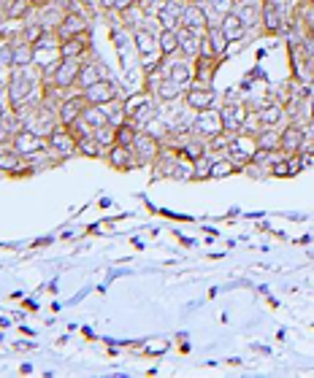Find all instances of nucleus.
Returning <instances> with one entry per match:
<instances>
[{"mask_svg": "<svg viewBox=\"0 0 314 378\" xmlns=\"http://www.w3.org/2000/svg\"><path fill=\"white\" fill-rule=\"evenodd\" d=\"M184 106L190 111H206V108H214L217 103V89L214 86H198V84H190L184 89Z\"/></svg>", "mask_w": 314, "mask_h": 378, "instance_id": "11", "label": "nucleus"}, {"mask_svg": "<svg viewBox=\"0 0 314 378\" xmlns=\"http://www.w3.org/2000/svg\"><path fill=\"white\" fill-rule=\"evenodd\" d=\"M98 5H100L106 14H114V0H98Z\"/></svg>", "mask_w": 314, "mask_h": 378, "instance_id": "56", "label": "nucleus"}, {"mask_svg": "<svg viewBox=\"0 0 314 378\" xmlns=\"http://www.w3.org/2000/svg\"><path fill=\"white\" fill-rule=\"evenodd\" d=\"M181 27L203 36L206 27H209V16H206V8L203 3H184V11H181Z\"/></svg>", "mask_w": 314, "mask_h": 378, "instance_id": "17", "label": "nucleus"}, {"mask_svg": "<svg viewBox=\"0 0 314 378\" xmlns=\"http://www.w3.org/2000/svg\"><path fill=\"white\" fill-rule=\"evenodd\" d=\"M65 11L68 8H63L60 3H49V5H44V8H38V22H41V27L44 30H49V33H54L57 30V25L63 22V16H65Z\"/></svg>", "mask_w": 314, "mask_h": 378, "instance_id": "24", "label": "nucleus"}, {"mask_svg": "<svg viewBox=\"0 0 314 378\" xmlns=\"http://www.w3.org/2000/svg\"><path fill=\"white\" fill-rule=\"evenodd\" d=\"M144 132H146V135H152L155 141L166 143V141L171 138V125H168V122H166L163 117H157V114H155V117H152V119L146 122V127H144Z\"/></svg>", "mask_w": 314, "mask_h": 378, "instance_id": "37", "label": "nucleus"}, {"mask_svg": "<svg viewBox=\"0 0 314 378\" xmlns=\"http://www.w3.org/2000/svg\"><path fill=\"white\" fill-rule=\"evenodd\" d=\"M117 22L125 27V30H138V27H144V22H146V11L138 5V3H133L131 8H125L122 14H117Z\"/></svg>", "mask_w": 314, "mask_h": 378, "instance_id": "32", "label": "nucleus"}, {"mask_svg": "<svg viewBox=\"0 0 314 378\" xmlns=\"http://www.w3.org/2000/svg\"><path fill=\"white\" fill-rule=\"evenodd\" d=\"M298 157H301V168H314V146L309 143H304V149L298 152Z\"/></svg>", "mask_w": 314, "mask_h": 378, "instance_id": "51", "label": "nucleus"}, {"mask_svg": "<svg viewBox=\"0 0 314 378\" xmlns=\"http://www.w3.org/2000/svg\"><path fill=\"white\" fill-rule=\"evenodd\" d=\"M133 36V49H135V57H144V54H152L157 51V36L146 27H138L131 33Z\"/></svg>", "mask_w": 314, "mask_h": 378, "instance_id": "29", "label": "nucleus"}, {"mask_svg": "<svg viewBox=\"0 0 314 378\" xmlns=\"http://www.w3.org/2000/svg\"><path fill=\"white\" fill-rule=\"evenodd\" d=\"M46 143H49V149H54L63 160H68V157L76 154V135L63 125H57L49 135H46Z\"/></svg>", "mask_w": 314, "mask_h": 378, "instance_id": "14", "label": "nucleus"}, {"mask_svg": "<svg viewBox=\"0 0 314 378\" xmlns=\"http://www.w3.org/2000/svg\"><path fill=\"white\" fill-rule=\"evenodd\" d=\"M304 3H309V5H314V0H304Z\"/></svg>", "mask_w": 314, "mask_h": 378, "instance_id": "60", "label": "nucleus"}, {"mask_svg": "<svg viewBox=\"0 0 314 378\" xmlns=\"http://www.w3.org/2000/svg\"><path fill=\"white\" fill-rule=\"evenodd\" d=\"M157 51H160L163 57L179 54V36H177V30H160V36H157Z\"/></svg>", "mask_w": 314, "mask_h": 378, "instance_id": "36", "label": "nucleus"}, {"mask_svg": "<svg viewBox=\"0 0 314 378\" xmlns=\"http://www.w3.org/2000/svg\"><path fill=\"white\" fill-rule=\"evenodd\" d=\"M131 149H133L138 168H152V165H155V160H157V157H160V152H163V143H160V141H155V138H152V135H146V132H138Z\"/></svg>", "mask_w": 314, "mask_h": 378, "instance_id": "9", "label": "nucleus"}, {"mask_svg": "<svg viewBox=\"0 0 314 378\" xmlns=\"http://www.w3.org/2000/svg\"><path fill=\"white\" fill-rule=\"evenodd\" d=\"M131 5H133V0H114V14H122Z\"/></svg>", "mask_w": 314, "mask_h": 378, "instance_id": "55", "label": "nucleus"}, {"mask_svg": "<svg viewBox=\"0 0 314 378\" xmlns=\"http://www.w3.org/2000/svg\"><path fill=\"white\" fill-rule=\"evenodd\" d=\"M85 108H87L85 95L82 92H68V95H63V100L57 106V122L63 127H71L76 119H82Z\"/></svg>", "mask_w": 314, "mask_h": 378, "instance_id": "6", "label": "nucleus"}, {"mask_svg": "<svg viewBox=\"0 0 314 378\" xmlns=\"http://www.w3.org/2000/svg\"><path fill=\"white\" fill-rule=\"evenodd\" d=\"M33 57H36V46L19 41V38L8 41V68H30Z\"/></svg>", "mask_w": 314, "mask_h": 378, "instance_id": "20", "label": "nucleus"}, {"mask_svg": "<svg viewBox=\"0 0 314 378\" xmlns=\"http://www.w3.org/2000/svg\"><path fill=\"white\" fill-rule=\"evenodd\" d=\"M203 38H206V43L212 46V51H214L217 57H225V54H227V46H230V41L225 38V33L220 30V25H209V27H206V33H203Z\"/></svg>", "mask_w": 314, "mask_h": 378, "instance_id": "34", "label": "nucleus"}, {"mask_svg": "<svg viewBox=\"0 0 314 378\" xmlns=\"http://www.w3.org/2000/svg\"><path fill=\"white\" fill-rule=\"evenodd\" d=\"M227 141H230V135L227 132H220V135H214V138H209V152H227Z\"/></svg>", "mask_w": 314, "mask_h": 378, "instance_id": "49", "label": "nucleus"}, {"mask_svg": "<svg viewBox=\"0 0 314 378\" xmlns=\"http://www.w3.org/2000/svg\"><path fill=\"white\" fill-rule=\"evenodd\" d=\"M290 3H295V5H298V3H304V0H290Z\"/></svg>", "mask_w": 314, "mask_h": 378, "instance_id": "59", "label": "nucleus"}, {"mask_svg": "<svg viewBox=\"0 0 314 378\" xmlns=\"http://www.w3.org/2000/svg\"><path fill=\"white\" fill-rule=\"evenodd\" d=\"M160 76L163 79H171L181 86H190L192 79H195V68H192V60L181 57V54H174V57H166L163 65H160Z\"/></svg>", "mask_w": 314, "mask_h": 378, "instance_id": "4", "label": "nucleus"}, {"mask_svg": "<svg viewBox=\"0 0 314 378\" xmlns=\"http://www.w3.org/2000/svg\"><path fill=\"white\" fill-rule=\"evenodd\" d=\"M44 86V76L36 65L30 68H11L8 82H5V95H8V108H16L22 100L36 95Z\"/></svg>", "mask_w": 314, "mask_h": 378, "instance_id": "1", "label": "nucleus"}, {"mask_svg": "<svg viewBox=\"0 0 314 378\" xmlns=\"http://www.w3.org/2000/svg\"><path fill=\"white\" fill-rule=\"evenodd\" d=\"M103 108V114H106V119H109V125H122V122H128V117H125V108H122V97L120 100H111V103H103L100 106Z\"/></svg>", "mask_w": 314, "mask_h": 378, "instance_id": "39", "label": "nucleus"}, {"mask_svg": "<svg viewBox=\"0 0 314 378\" xmlns=\"http://www.w3.org/2000/svg\"><path fill=\"white\" fill-rule=\"evenodd\" d=\"M82 62L85 60H60V65H57V71H54V76L46 82V84L52 86V89H57L60 95H68V92H74V86L79 82V71H82Z\"/></svg>", "mask_w": 314, "mask_h": 378, "instance_id": "3", "label": "nucleus"}, {"mask_svg": "<svg viewBox=\"0 0 314 378\" xmlns=\"http://www.w3.org/2000/svg\"><path fill=\"white\" fill-rule=\"evenodd\" d=\"M0 173H5V176H33V168L22 154H16L11 149V143H3L0 146Z\"/></svg>", "mask_w": 314, "mask_h": 378, "instance_id": "13", "label": "nucleus"}, {"mask_svg": "<svg viewBox=\"0 0 314 378\" xmlns=\"http://www.w3.org/2000/svg\"><path fill=\"white\" fill-rule=\"evenodd\" d=\"M87 54H90V36H79L60 43V57L65 60H87Z\"/></svg>", "mask_w": 314, "mask_h": 378, "instance_id": "23", "label": "nucleus"}, {"mask_svg": "<svg viewBox=\"0 0 314 378\" xmlns=\"http://www.w3.org/2000/svg\"><path fill=\"white\" fill-rule=\"evenodd\" d=\"M236 16L241 19V25L249 30H260V14H263V0H244V3H236Z\"/></svg>", "mask_w": 314, "mask_h": 378, "instance_id": "19", "label": "nucleus"}, {"mask_svg": "<svg viewBox=\"0 0 314 378\" xmlns=\"http://www.w3.org/2000/svg\"><path fill=\"white\" fill-rule=\"evenodd\" d=\"M260 130H263V122H260V114H258V108H249V111H247V117L241 119L238 132H244V135H258Z\"/></svg>", "mask_w": 314, "mask_h": 378, "instance_id": "43", "label": "nucleus"}, {"mask_svg": "<svg viewBox=\"0 0 314 378\" xmlns=\"http://www.w3.org/2000/svg\"><path fill=\"white\" fill-rule=\"evenodd\" d=\"M184 89H187V86L177 84V82H171V79H160V84L155 86L152 97H155L157 103H174V100H181V97H184Z\"/></svg>", "mask_w": 314, "mask_h": 378, "instance_id": "26", "label": "nucleus"}, {"mask_svg": "<svg viewBox=\"0 0 314 378\" xmlns=\"http://www.w3.org/2000/svg\"><path fill=\"white\" fill-rule=\"evenodd\" d=\"M79 92L85 95L87 106H103V103L120 100V89H117L114 82H109V79H100V82H95V84L87 86V89H79Z\"/></svg>", "mask_w": 314, "mask_h": 378, "instance_id": "16", "label": "nucleus"}, {"mask_svg": "<svg viewBox=\"0 0 314 378\" xmlns=\"http://www.w3.org/2000/svg\"><path fill=\"white\" fill-rule=\"evenodd\" d=\"M233 173H238V165L233 163V160H227V157H217V160H212V173H209V178H227V176H233Z\"/></svg>", "mask_w": 314, "mask_h": 378, "instance_id": "41", "label": "nucleus"}, {"mask_svg": "<svg viewBox=\"0 0 314 378\" xmlns=\"http://www.w3.org/2000/svg\"><path fill=\"white\" fill-rule=\"evenodd\" d=\"M287 170H290V178L298 176V173H304V168H301V157H298V154H290V157H287Z\"/></svg>", "mask_w": 314, "mask_h": 378, "instance_id": "54", "label": "nucleus"}, {"mask_svg": "<svg viewBox=\"0 0 314 378\" xmlns=\"http://www.w3.org/2000/svg\"><path fill=\"white\" fill-rule=\"evenodd\" d=\"M192 68H195L192 84L212 86L214 73H217V68H220V57H195V60H192Z\"/></svg>", "mask_w": 314, "mask_h": 378, "instance_id": "21", "label": "nucleus"}, {"mask_svg": "<svg viewBox=\"0 0 314 378\" xmlns=\"http://www.w3.org/2000/svg\"><path fill=\"white\" fill-rule=\"evenodd\" d=\"M223 132V114L220 108H206V111H195V119H192V135L209 141L214 135Z\"/></svg>", "mask_w": 314, "mask_h": 378, "instance_id": "7", "label": "nucleus"}, {"mask_svg": "<svg viewBox=\"0 0 314 378\" xmlns=\"http://www.w3.org/2000/svg\"><path fill=\"white\" fill-rule=\"evenodd\" d=\"M255 149H258L255 135L236 132V135H230V141H227V152H225V157H227V160H233V163L238 165V170H244L249 163H252Z\"/></svg>", "mask_w": 314, "mask_h": 378, "instance_id": "2", "label": "nucleus"}, {"mask_svg": "<svg viewBox=\"0 0 314 378\" xmlns=\"http://www.w3.org/2000/svg\"><path fill=\"white\" fill-rule=\"evenodd\" d=\"M258 114H260L263 127H279L284 122V106L276 100H266L263 106H258Z\"/></svg>", "mask_w": 314, "mask_h": 378, "instance_id": "31", "label": "nucleus"}, {"mask_svg": "<svg viewBox=\"0 0 314 378\" xmlns=\"http://www.w3.org/2000/svg\"><path fill=\"white\" fill-rule=\"evenodd\" d=\"M144 11H146V16H157L160 11H163V5H166V0H141L138 3Z\"/></svg>", "mask_w": 314, "mask_h": 378, "instance_id": "50", "label": "nucleus"}, {"mask_svg": "<svg viewBox=\"0 0 314 378\" xmlns=\"http://www.w3.org/2000/svg\"><path fill=\"white\" fill-rule=\"evenodd\" d=\"M304 143H306V132H304V127L301 125L287 122V127L279 130V152H282L284 157L298 154V152L304 149Z\"/></svg>", "mask_w": 314, "mask_h": 378, "instance_id": "15", "label": "nucleus"}, {"mask_svg": "<svg viewBox=\"0 0 314 378\" xmlns=\"http://www.w3.org/2000/svg\"><path fill=\"white\" fill-rule=\"evenodd\" d=\"M177 36H179V54L181 57L195 60L198 51H201V38H203V36H198V33H192V30H187V27H179Z\"/></svg>", "mask_w": 314, "mask_h": 378, "instance_id": "28", "label": "nucleus"}, {"mask_svg": "<svg viewBox=\"0 0 314 378\" xmlns=\"http://www.w3.org/2000/svg\"><path fill=\"white\" fill-rule=\"evenodd\" d=\"M106 79V71L100 62H92V60H85L82 62V71H79V82H76V89H87L92 86L95 82Z\"/></svg>", "mask_w": 314, "mask_h": 378, "instance_id": "30", "label": "nucleus"}, {"mask_svg": "<svg viewBox=\"0 0 314 378\" xmlns=\"http://www.w3.org/2000/svg\"><path fill=\"white\" fill-rule=\"evenodd\" d=\"M30 3H33V8H36V11H38V8H44V5H49V3H52V0H30Z\"/></svg>", "mask_w": 314, "mask_h": 378, "instance_id": "57", "label": "nucleus"}, {"mask_svg": "<svg viewBox=\"0 0 314 378\" xmlns=\"http://www.w3.org/2000/svg\"><path fill=\"white\" fill-rule=\"evenodd\" d=\"M33 3L30 0H8L0 11V19L3 22H27V16L33 14Z\"/></svg>", "mask_w": 314, "mask_h": 378, "instance_id": "22", "label": "nucleus"}, {"mask_svg": "<svg viewBox=\"0 0 314 378\" xmlns=\"http://www.w3.org/2000/svg\"><path fill=\"white\" fill-rule=\"evenodd\" d=\"M249 108H252V106H247L244 100L236 103V95H227V103H223V108H220V114H223V132L236 135L238 127H241V119L247 117Z\"/></svg>", "mask_w": 314, "mask_h": 378, "instance_id": "12", "label": "nucleus"}, {"mask_svg": "<svg viewBox=\"0 0 314 378\" xmlns=\"http://www.w3.org/2000/svg\"><path fill=\"white\" fill-rule=\"evenodd\" d=\"M82 119H85L92 130L109 125V119H106V114H103V108H100V106H87V108H85V114H82Z\"/></svg>", "mask_w": 314, "mask_h": 378, "instance_id": "45", "label": "nucleus"}, {"mask_svg": "<svg viewBox=\"0 0 314 378\" xmlns=\"http://www.w3.org/2000/svg\"><path fill=\"white\" fill-rule=\"evenodd\" d=\"M54 36H57L60 43L71 41V38H79V36H90V19H87L85 14H79V11H65V16H63V22L57 25Z\"/></svg>", "mask_w": 314, "mask_h": 378, "instance_id": "5", "label": "nucleus"}, {"mask_svg": "<svg viewBox=\"0 0 314 378\" xmlns=\"http://www.w3.org/2000/svg\"><path fill=\"white\" fill-rule=\"evenodd\" d=\"M46 33H49V30H44V27H41V22H38V19H33V22H27V25L19 30V41L36 46V43L44 38Z\"/></svg>", "mask_w": 314, "mask_h": 378, "instance_id": "38", "label": "nucleus"}, {"mask_svg": "<svg viewBox=\"0 0 314 378\" xmlns=\"http://www.w3.org/2000/svg\"><path fill=\"white\" fill-rule=\"evenodd\" d=\"M203 8L209 16V25H220L225 14H230L236 8V0H203Z\"/></svg>", "mask_w": 314, "mask_h": 378, "instance_id": "33", "label": "nucleus"}, {"mask_svg": "<svg viewBox=\"0 0 314 378\" xmlns=\"http://www.w3.org/2000/svg\"><path fill=\"white\" fill-rule=\"evenodd\" d=\"M76 154H82V157H87V160H103V157H106V149H103L92 135H87V138H79V141H76Z\"/></svg>", "mask_w": 314, "mask_h": 378, "instance_id": "35", "label": "nucleus"}, {"mask_svg": "<svg viewBox=\"0 0 314 378\" xmlns=\"http://www.w3.org/2000/svg\"><path fill=\"white\" fill-rule=\"evenodd\" d=\"M298 46L304 49V54H309V57L314 60V33H304L301 41H298Z\"/></svg>", "mask_w": 314, "mask_h": 378, "instance_id": "53", "label": "nucleus"}, {"mask_svg": "<svg viewBox=\"0 0 314 378\" xmlns=\"http://www.w3.org/2000/svg\"><path fill=\"white\" fill-rule=\"evenodd\" d=\"M255 141H258V149L276 152V149H279V130H276V127H263V130L255 135Z\"/></svg>", "mask_w": 314, "mask_h": 378, "instance_id": "40", "label": "nucleus"}, {"mask_svg": "<svg viewBox=\"0 0 314 378\" xmlns=\"http://www.w3.org/2000/svg\"><path fill=\"white\" fill-rule=\"evenodd\" d=\"M212 154H203L201 160H195L192 163V181H203V178H209V173H212Z\"/></svg>", "mask_w": 314, "mask_h": 378, "instance_id": "46", "label": "nucleus"}, {"mask_svg": "<svg viewBox=\"0 0 314 378\" xmlns=\"http://www.w3.org/2000/svg\"><path fill=\"white\" fill-rule=\"evenodd\" d=\"M236 3H244V0H236Z\"/></svg>", "mask_w": 314, "mask_h": 378, "instance_id": "61", "label": "nucleus"}, {"mask_svg": "<svg viewBox=\"0 0 314 378\" xmlns=\"http://www.w3.org/2000/svg\"><path fill=\"white\" fill-rule=\"evenodd\" d=\"M68 130H71V132L76 135V141H79V138H87V135H92V127L87 125L85 119H76V122L68 127Z\"/></svg>", "mask_w": 314, "mask_h": 378, "instance_id": "52", "label": "nucleus"}, {"mask_svg": "<svg viewBox=\"0 0 314 378\" xmlns=\"http://www.w3.org/2000/svg\"><path fill=\"white\" fill-rule=\"evenodd\" d=\"M312 146H314V141H312Z\"/></svg>", "mask_w": 314, "mask_h": 378, "instance_id": "62", "label": "nucleus"}, {"mask_svg": "<svg viewBox=\"0 0 314 378\" xmlns=\"http://www.w3.org/2000/svg\"><path fill=\"white\" fill-rule=\"evenodd\" d=\"M220 30L225 33V38L230 43H238L247 38V27L241 25V19L236 16V11H230V14H225L223 19H220Z\"/></svg>", "mask_w": 314, "mask_h": 378, "instance_id": "25", "label": "nucleus"}, {"mask_svg": "<svg viewBox=\"0 0 314 378\" xmlns=\"http://www.w3.org/2000/svg\"><path fill=\"white\" fill-rule=\"evenodd\" d=\"M5 114H8V111H5V108H0V119H3V117H5Z\"/></svg>", "mask_w": 314, "mask_h": 378, "instance_id": "58", "label": "nucleus"}, {"mask_svg": "<svg viewBox=\"0 0 314 378\" xmlns=\"http://www.w3.org/2000/svg\"><path fill=\"white\" fill-rule=\"evenodd\" d=\"M106 165L109 168H114L117 173H128V170L138 168V163H135V154L131 146H111V149H106Z\"/></svg>", "mask_w": 314, "mask_h": 378, "instance_id": "18", "label": "nucleus"}, {"mask_svg": "<svg viewBox=\"0 0 314 378\" xmlns=\"http://www.w3.org/2000/svg\"><path fill=\"white\" fill-rule=\"evenodd\" d=\"M290 60H293V79L301 86H314V60L304 54L298 43H290Z\"/></svg>", "mask_w": 314, "mask_h": 378, "instance_id": "10", "label": "nucleus"}, {"mask_svg": "<svg viewBox=\"0 0 314 378\" xmlns=\"http://www.w3.org/2000/svg\"><path fill=\"white\" fill-rule=\"evenodd\" d=\"M269 176H273V178H290V170H287V157H282V160L271 163Z\"/></svg>", "mask_w": 314, "mask_h": 378, "instance_id": "48", "label": "nucleus"}, {"mask_svg": "<svg viewBox=\"0 0 314 378\" xmlns=\"http://www.w3.org/2000/svg\"><path fill=\"white\" fill-rule=\"evenodd\" d=\"M141 60V71H144V76H149V73H160V65H163V54L160 51H152V54H144V57H138Z\"/></svg>", "mask_w": 314, "mask_h": 378, "instance_id": "44", "label": "nucleus"}, {"mask_svg": "<svg viewBox=\"0 0 314 378\" xmlns=\"http://www.w3.org/2000/svg\"><path fill=\"white\" fill-rule=\"evenodd\" d=\"M46 146V138L44 135H38V132H33V130H27V127H22L14 138H11V149L16 152V154H22L25 160H30V157H36L38 152H44Z\"/></svg>", "mask_w": 314, "mask_h": 378, "instance_id": "8", "label": "nucleus"}, {"mask_svg": "<svg viewBox=\"0 0 314 378\" xmlns=\"http://www.w3.org/2000/svg\"><path fill=\"white\" fill-rule=\"evenodd\" d=\"M135 135H138V130L131 122H122V125L114 127V143L117 146H133Z\"/></svg>", "mask_w": 314, "mask_h": 378, "instance_id": "42", "label": "nucleus"}, {"mask_svg": "<svg viewBox=\"0 0 314 378\" xmlns=\"http://www.w3.org/2000/svg\"><path fill=\"white\" fill-rule=\"evenodd\" d=\"M152 103H157L146 89H138V92H133V95H128V97H122V108H125V117L131 119V117H135L138 111H144L146 106H152Z\"/></svg>", "mask_w": 314, "mask_h": 378, "instance_id": "27", "label": "nucleus"}, {"mask_svg": "<svg viewBox=\"0 0 314 378\" xmlns=\"http://www.w3.org/2000/svg\"><path fill=\"white\" fill-rule=\"evenodd\" d=\"M92 138L103 146V149H111L114 146V125H103L98 130H92Z\"/></svg>", "mask_w": 314, "mask_h": 378, "instance_id": "47", "label": "nucleus"}]
</instances>
